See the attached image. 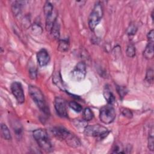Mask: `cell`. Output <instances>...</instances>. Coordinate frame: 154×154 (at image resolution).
<instances>
[{
	"mask_svg": "<svg viewBox=\"0 0 154 154\" xmlns=\"http://www.w3.org/2000/svg\"><path fill=\"white\" fill-rule=\"evenodd\" d=\"M60 24L57 20L53 25L50 31L52 37L55 39H58L60 37Z\"/></svg>",
	"mask_w": 154,
	"mask_h": 154,
	"instance_id": "obj_17",
	"label": "cell"
},
{
	"mask_svg": "<svg viewBox=\"0 0 154 154\" xmlns=\"http://www.w3.org/2000/svg\"><path fill=\"white\" fill-rule=\"evenodd\" d=\"M103 14V11L102 4L100 2H96L89 15L88 20V26L91 30L93 31L100 22Z\"/></svg>",
	"mask_w": 154,
	"mask_h": 154,
	"instance_id": "obj_4",
	"label": "cell"
},
{
	"mask_svg": "<svg viewBox=\"0 0 154 154\" xmlns=\"http://www.w3.org/2000/svg\"><path fill=\"white\" fill-rule=\"evenodd\" d=\"M11 93L15 97L17 102L23 103L25 102V94L21 84L17 81L13 82L10 86Z\"/></svg>",
	"mask_w": 154,
	"mask_h": 154,
	"instance_id": "obj_8",
	"label": "cell"
},
{
	"mask_svg": "<svg viewBox=\"0 0 154 154\" xmlns=\"http://www.w3.org/2000/svg\"><path fill=\"white\" fill-rule=\"evenodd\" d=\"M14 131L16 134V136H21L22 135V128L21 125L19 124V122H14V125H12Z\"/></svg>",
	"mask_w": 154,
	"mask_h": 154,
	"instance_id": "obj_25",
	"label": "cell"
},
{
	"mask_svg": "<svg viewBox=\"0 0 154 154\" xmlns=\"http://www.w3.org/2000/svg\"><path fill=\"white\" fill-rule=\"evenodd\" d=\"M53 82L61 90H65V86L61 79L60 73H56L55 74H54L53 76Z\"/></svg>",
	"mask_w": 154,
	"mask_h": 154,
	"instance_id": "obj_14",
	"label": "cell"
},
{
	"mask_svg": "<svg viewBox=\"0 0 154 154\" xmlns=\"http://www.w3.org/2000/svg\"><path fill=\"white\" fill-rule=\"evenodd\" d=\"M112 152L111 153H125V149L122 146V144L120 143H116V144H114V145L113 146L112 149Z\"/></svg>",
	"mask_w": 154,
	"mask_h": 154,
	"instance_id": "obj_20",
	"label": "cell"
},
{
	"mask_svg": "<svg viewBox=\"0 0 154 154\" xmlns=\"http://www.w3.org/2000/svg\"><path fill=\"white\" fill-rule=\"evenodd\" d=\"M116 111L114 107L109 104L103 106L100 109L99 118L104 124L112 123L116 118Z\"/></svg>",
	"mask_w": 154,
	"mask_h": 154,
	"instance_id": "obj_6",
	"label": "cell"
},
{
	"mask_svg": "<svg viewBox=\"0 0 154 154\" xmlns=\"http://www.w3.org/2000/svg\"><path fill=\"white\" fill-rule=\"evenodd\" d=\"M28 92L31 99L37 106V107L40 109V111H42L44 114L49 115V109L46 103L44 95L41 90L37 87L30 85L28 87Z\"/></svg>",
	"mask_w": 154,
	"mask_h": 154,
	"instance_id": "obj_2",
	"label": "cell"
},
{
	"mask_svg": "<svg viewBox=\"0 0 154 154\" xmlns=\"http://www.w3.org/2000/svg\"><path fill=\"white\" fill-rule=\"evenodd\" d=\"M69 106L76 112H80L82 110V106L75 101H70L69 103Z\"/></svg>",
	"mask_w": 154,
	"mask_h": 154,
	"instance_id": "obj_21",
	"label": "cell"
},
{
	"mask_svg": "<svg viewBox=\"0 0 154 154\" xmlns=\"http://www.w3.org/2000/svg\"><path fill=\"white\" fill-rule=\"evenodd\" d=\"M69 48V42L67 39L60 40L58 45V50L60 52H64L68 51Z\"/></svg>",
	"mask_w": 154,
	"mask_h": 154,
	"instance_id": "obj_15",
	"label": "cell"
},
{
	"mask_svg": "<svg viewBox=\"0 0 154 154\" xmlns=\"http://www.w3.org/2000/svg\"><path fill=\"white\" fill-rule=\"evenodd\" d=\"M153 128L150 130V132L149 133V138H148V148L151 151L153 150Z\"/></svg>",
	"mask_w": 154,
	"mask_h": 154,
	"instance_id": "obj_26",
	"label": "cell"
},
{
	"mask_svg": "<svg viewBox=\"0 0 154 154\" xmlns=\"http://www.w3.org/2000/svg\"><path fill=\"white\" fill-rule=\"evenodd\" d=\"M117 91L121 99H123L128 93V89L125 86L117 85Z\"/></svg>",
	"mask_w": 154,
	"mask_h": 154,
	"instance_id": "obj_23",
	"label": "cell"
},
{
	"mask_svg": "<svg viewBox=\"0 0 154 154\" xmlns=\"http://www.w3.org/2000/svg\"><path fill=\"white\" fill-rule=\"evenodd\" d=\"M23 3H24L23 1H14V2L12 4L11 10L14 15L17 16L20 13Z\"/></svg>",
	"mask_w": 154,
	"mask_h": 154,
	"instance_id": "obj_13",
	"label": "cell"
},
{
	"mask_svg": "<svg viewBox=\"0 0 154 154\" xmlns=\"http://www.w3.org/2000/svg\"><path fill=\"white\" fill-rule=\"evenodd\" d=\"M32 134L35 140L42 149L46 152H51L52 151L53 147L45 129H35L33 131Z\"/></svg>",
	"mask_w": 154,
	"mask_h": 154,
	"instance_id": "obj_3",
	"label": "cell"
},
{
	"mask_svg": "<svg viewBox=\"0 0 154 154\" xmlns=\"http://www.w3.org/2000/svg\"><path fill=\"white\" fill-rule=\"evenodd\" d=\"M71 78L73 81H81L86 75V66L84 62H79L74 67L70 73Z\"/></svg>",
	"mask_w": 154,
	"mask_h": 154,
	"instance_id": "obj_7",
	"label": "cell"
},
{
	"mask_svg": "<svg viewBox=\"0 0 154 154\" xmlns=\"http://www.w3.org/2000/svg\"><path fill=\"white\" fill-rule=\"evenodd\" d=\"M153 42L148 41V43L144 50L143 56L146 59L151 60L153 58Z\"/></svg>",
	"mask_w": 154,
	"mask_h": 154,
	"instance_id": "obj_11",
	"label": "cell"
},
{
	"mask_svg": "<svg viewBox=\"0 0 154 154\" xmlns=\"http://www.w3.org/2000/svg\"><path fill=\"white\" fill-rule=\"evenodd\" d=\"M126 54L128 57L131 58H132L135 55V48L133 44L130 43L128 45L126 51Z\"/></svg>",
	"mask_w": 154,
	"mask_h": 154,
	"instance_id": "obj_22",
	"label": "cell"
},
{
	"mask_svg": "<svg viewBox=\"0 0 154 154\" xmlns=\"http://www.w3.org/2000/svg\"><path fill=\"white\" fill-rule=\"evenodd\" d=\"M54 106L57 114L61 117L68 116L67 104L65 100L60 97H56L54 100Z\"/></svg>",
	"mask_w": 154,
	"mask_h": 154,
	"instance_id": "obj_9",
	"label": "cell"
},
{
	"mask_svg": "<svg viewBox=\"0 0 154 154\" xmlns=\"http://www.w3.org/2000/svg\"><path fill=\"white\" fill-rule=\"evenodd\" d=\"M29 75L31 79H35L37 77V70L36 68L32 66L29 67Z\"/></svg>",
	"mask_w": 154,
	"mask_h": 154,
	"instance_id": "obj_30",
	"label": "cell"
},
{
	"mask_svg": "<svg viewBox=\"0 0 154 154\" xmlns=\"http://www.w3.org/2000/svg\"><path fill=\"white\" fill-rule=\"evenodd\" d=\"M146 80L149 83H152L153 81V70L152 68L149 69L147 70L146 75Z\"/></svg>",
	"mask_w": 154,
	"mask_h": 154,
	"instance_id": "obj_27",
	"label": "cell"
},
{
	"mask_svg": "<svg viewBox=\"0 0 154 154\" xmlns=\"http://www.w3.org/2000/svg\"><path fill=\"white\" fill-rule=\"evenodd\" d=\"M103 94L104 98L106 100L108 104L112 105L115 102L116 99H115L114 95L111 92V91L110 90V89L108 87L106 86L105 87V88L103 90Z\"/></svg>",
	"mask_w": 154,
	"mask_h": 154,
	"instance_id": "obj_12",
	"label": "cell"
},
{
	"mask_svg": "<svg viewBox=\"0 0 154 154\" xmlns=\"http://www.w3.org/2000/svg\"><path fill=\"white\" fill-rule=\"evenodd\" d=\"M137 31V26L134 23H131L127 29V34L129 35H135Z\"/></svg>",
	"mask_w": 154,
	"mask_h": 154,
	"instance_id": "obj_28",
	"label": "cell"
},
{
	"mask_svg": "<svg viewBox=\"0 0 154 154\" xmlns=\"http://www.w3.org/2000/svg\"><path fill=\"white\" fill-rule=\"evenodd\" d=\"M1 132L2 137L7 140H10L11 138L10 132L5 124L2 123L1 125Z\"/></svg>",
	"mask_w": 154,
	"mask_h": 154,
	"instance_id": "obj_16",
	"label": "cell"
},
{
	"mask_svg": "<svg viewBox=\"0 0 154 154\" xmlns=\"http://www.w3.org/2000/svg\"><path fill=\"white\" fill-rule=\"evenodd\" d=\"M121 112L123 116H125L128 119H131L132 117L133 114H132V111L128 108H121Z\"/></svg>",
	"mask_w": 154,
	"mask_h": 154,
	"instance_id": "obj_29",
	"label": "cell"
},
{
	"mask_svg": "<svg viewBox=\"0 0 154 154\" xmlns=\"http://www.w3.org/2000/svg\"><path fill=\"white\" fill-rule=\"evenodd\" d=\"M84 133L85 135L90 137L105 138L109 134V131L106 127L97 124L87 125L84 131Z\"/></svg>",
	"mask_w": 154,
	"mask_h": 154,
	"instance_id": "obj_5",
	"label": "cell"
},
{
	"mask_svg": "<svg viewBox=\"0 0 154 154\" xmlns=\"http://www.w3.org/2000/svg\"><path fill=\"white\" fill-rule=\"evenodd\" d=\"M51 131L58 140L65 141L71 147H78L81 145L78 138L64 127L56 126L53 128Z\"/></svg>",
	"mask_w": 154,
	"mask_h": 154,
	"instance_id": "obj_1",
	"label": "cell"
},
{
	"mask_svg": "<svg viewBox=\"0 0 154 154\" xmlns=\"http://www.w3.org/2000/svg\"><path fill=\"white\" fill-rule=\"evenodd\" d=\"M83 116H84V119L87 122L92 120L94 117V114L92 111L89 108H85L84 109L83 112Z\"/></svg>",
	"mask_w": 154,
	"mask_h": 154,
	"instance_id": "obj_19",
	"label": "cell"
},
{
	"mask_svg": "<svg viewBox=\"0 0 154 154\" xmlns=\"http://www.w3.org/2000/svg\"><path fill=\"white\" fill-rule=\"evenodd\" d=\"M32 31L34 32L36 34H41L42 32V27L39 25H37L36 23L32 25Z\"/></svg>",
	"mask_w": 154,
	"mask_h": 154,
	"instance_id": "obj_31",
	"label": "cell"
},
{
	"mask_svg": "<svg viewBox=\"0 0 154 154\" xmlns=\"http://www.w3.org/2000/svg\"><path fill=\"white\" fill-rule=\"evenodd\" d=\"M37 59L38 64L40 66L43 67L49 63L50 61V57L48 51L45 49H42L37 52Z\"/></svg>",
	"mask_w": 154,
	"mask_h": 154,
	"instance_id": "obj_10",
	"label": "cell"
},
{
	"mask_svg": "<svg viewBox=\"0 0 154 154\" xmlns=\"http://www.w3.org/2000/svg\"><path fill=\"white\" fill-rule=\"evenodd\" d=\"M74 126L78 129H83L84 131L85 127L87 126V121L84 120H77V121H75L73 122Z\"/></svg>",
	"mask_w": 154,
	"mask_h": 154,
	"instance_id": "obj_24",
	"label": "cell"
},
{
	"mask_svg": "<svg viewBox=\"0 0 154 154\" xmlns=\"http://www.w3.org/2000/svg\"><path fill=\"white\" fill-rule=\"evenodd\" d=\"M43 11H44L45 17L51 14L54 11V7L52 5V4L48 1L46 2V3L45 4L44 7H43Z\"/></svg>",
	"mask_w": 154,
	"mask_h": 154,
	"instance_id": "obj_18",
	"label": "cell"
},
{
	"mask_svg": "<svg viewBox=\"0 0 154 154\" xmlns=\"http://www.w3.org/2000/svg\"><path fill=\"white\" fill-rule=\"evenodd\" d=\"M153 29H152L150 30L147 35V39H148V41H150V42H154V38H153Z\"/></svg>",
	"mask_w": 154,
	"mask_h": 154,
	"instance_id": "obj_32",
	"label": "cell"
}]
</instances>
